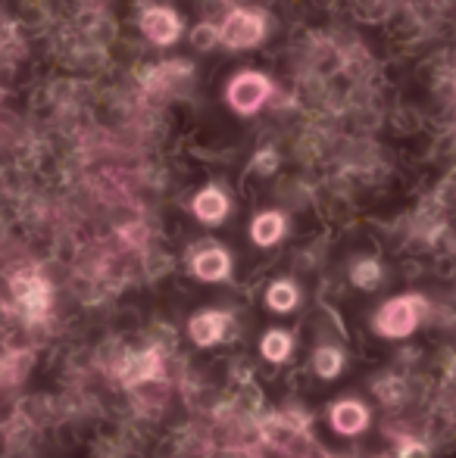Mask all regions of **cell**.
Segmentation results:
<instances>
[{
	"mask_svg": "<svg viewBox=\"0 0 456 458\" xmlns=\"http://www.w3.org/2000/svg\"><path fill=\"white\" fill-rule=\"evenodd\" d=\"M422 309H426L422 296H397V300H388L378 309V318H375L378 334H384V337H407L419 325Z\"/></svg>",
	"mask_w": 456,
	"mask_h": 458,
	"instance_id": "cell-1",
	"label": "cell"
},
{
	"mask_svg": "<svg viewBox=\"0 0 456 458\" xmlns=\"http://www.w3.org/2000/svg\"><path fill=\"white\" fill-rule=\"evenodd\" d=\"M269 94V81L260 72H241L228 85V103L237 113H256Z\"/></svg>",
	"mask_w": 456,
	"mask_h": 458,
	"instance_id": "cell-2",
	"label": "cell"
},
{
	"mask_svg": "<svg viewBox=\"0 0 456 458\" xmlns=\"http://www.w3.org/2000/svg\"><path fill=\"white\" fill-rule=\"evenodd\" d=\"M219 31H222V41H226L228 47H250V44H256L262 38V22H260V16H254V13L235 10Z\"/></svg>",
	"mask_w": 456,
	"mask_h": 458,
	"instance_id": "cell-3",
	"label": "cell"
},
{
	"mask_svg": "<svg viewBox=\"0 0 456 458\" xmlns=\"http://www.w3.org/2000/svg\"><path fill=\"white\" fill-rule=\"evenodd\" d=\"M16 300L31 321H41L44 312H47V306H50V290L41 277H19L16 281Z\"/></svg>",
	"mask_w": 456,
	"mask_h": 458,
	"instance_id": "cell-4",
	"label": "cell"
},
{
	"mask_svg": "<svg viewBox=\"0 0 456 458\" xmlns=\"http://www.w3.org/2000/svg\"><path fill=\"white\" fill-rule=\"evenodd\" d=\"M141 29L147 31V38L157 44H169L178 38V16L172 10H166V6H153V10H147L144 16H141Z\"/></svg>",
	"mask_w": 456,
	"mask_h": 458,
	"instance_id": "cell-5",
	"label": "cell"
},
{
	"mask_svg": "<svg viewBox=\"0 0 456 458\" xmlns=\"http://www.w3.org/2000/svg\"><path fill=\"white\" fill-rule=\"evenodd\" d=\"M366 424H369V411H366V405L353 403V399H344V403H338L335 409H331V428H335L338 434L353 437V434H359V430H366Z\"/></svg>",
	"mask_w": 456,
	"mask_h": 458,
	"instance_id": "cell-6",
	"label": "cell"
},
{
	"mask_svg": "<svg viewBox=\"0 0 456 458\" xmlns=\"http://www.w3.org/2000/svg\"><path fill=\"white\" fill-rule=\"evenodd\" d=\"M226 331V315L222 312H201L191 318V337L197 346H213Z\"/></svg>",
	"mask_w": 456,
	"mask_h": 458,
	"instance_id": "cell-7",
	"label": "cell"
},
{
	"mask_svg": "<svg viewBox=\"0 0 456 458\" xmlns=\"http://www.w3.org/2000/svg\"><path fill=\"white\" fill-rule=\"evenodd\" d=\"M231 268V259L226 250H203L201 256L194 259V275L201 277V281H222V277L228 275Z\"/></svg>",
	"mask_w": 456,
	"mask_h": 458,
	"instance_id": "cell-8",
	"label": "cell"
},
{
	"mask_svg": "<svg viewBox=\"0 0 456 458\" xmlns=\"http://www.w3.org/2000/svg\"><path fill=\"white\" fill-rule=\"evenodd\" d=\"M194 212H197V218L201 222H210V225H216V222H222L226 218V212H228V199L222 197L216 187H210V191H201L197 193V199H194Z\"/></svg>",
	"mask_w": 456,
	"mask_h": 458,
	"instance_id": "cell-9",
	"label": "cell"
},
{
	"mask_svg": "<svg viewBox=\"0 0 456 458\" xmlns=\"http://www.w3.org/2000/svg\"><path fill=\"white\" fill-rule=\"evenodd\" d=\"M281 234H285V218H281L279 212H262V216H256V222L250 225V237H254V243H260V247H272Z\"/></svg>",
	"mask_w": 456,
	"mask_h": 458,
	"instance_id": "cell-10",
	"label": "cell"
},
{
	"mask_svg": "<svg viewBox=\"0 0 456 458\" xmlns=\"http://www.w3.org/2000/svg\"><path fill=\"white\" fill-rule=\"evenodd\" d=\"M132 365H125V380L128 384H138V380H147V377H157L159 374V352L151 350V352H141V356L128 359Z\"/></svg>",
	"mask_w": 456,
	"mask_h": 458,
	"instance_id": "cell-11",
	"label": "cell"
},
{
	"mask_svg": "<svg viewBox=\"0 0 456 458\" xmlns=\"http://www.w3.org/2000/svg\"><path fill=\"white\" fill-rule=\"evenodd\" d=\"M266 302L275 312H291V309L297 306V287H294L291 281H275L266 293Z\"/></svg>",
	"mask_w": 456,
	"mask_h": 458,
	"instance_id": "cell-12",
	"label": "cell"
},
{
	"mask_svg": "<svg viewBox=\"0 0 456 458\" xmlns=\"http://www.w3.org/2000/svg\"><path fill=\"white\" fill-rule=\"evenodd\" d=\"M313 365H316L319 377L331 380V377L341 374L344 356H341V350H335V346H323V350H316V356H313Z\"/></svg>",
	"mask_w": 456,
	"mask_h": 458,
	"instance_id": "cell-13",
	"label": "cell"
},
{
	"mask_svg": "<svg viewBox=\"0 0 456 458\" xmlns=\"http://www.w3.org/2000/svg\"><path fill=\"white\" fill-rule=\"evenodd\" d=\"M262 356H266L269 362H285V359L291 356V337H288L285 331H269L266 337H262Z\"/></svg>",
	"mask_w": 456,
	"mask_h": 458,
	"instance_id": "cell-14",
	"label": "cell"
},
{
	"mask_svg": "<svg viewBox=\"0 0 456 458\" xmlns=\"http://www.w3.org/2000/svg\"><path fill=\"white\" fill-rule=\"evenodd\" d=\"M378 277H382V268H378V262H372V259L359 262V266L353 268V284H357V287H375Z\"/></svg>",
	"mask_w": 456,
	"mask_h": 458,
	"instance_id": "cell-15",
	"label": "cell"
},
{
	"mask_svg": "<svg viewBox=\"0 0 456 458\" xmlns=\"http://www.w3.org/2000/svg\"><path fill=\"white\" fill-rule=\"evenodd\" d=\"M222 41V31H216L213 25H201V29L194 31V44L197 47H210V44Z\"/></svg>",
	"mask_w": 456,
	"mask_h": 458,
	"instance_id": "cell-16",
	"label": "cell"
},
{
	"mask_svg": "<svg viewBox=\"0 0 456 458\" xmlns=\"http://www.w3.org/2000/svg\"><path fill=\"white\" fill-rule=\"evenodd\" d=\"M256 165H260L262 172L275 169V157H272V150H262V153H260V159H256Z\"/></svg>",
	"mask_w": 456,
	"mask_h": 458,
	"instance_id": "cell-17",
	"label": "cell"
}]
</instances>
